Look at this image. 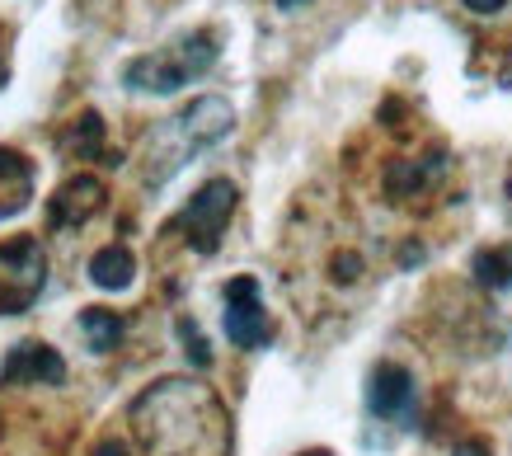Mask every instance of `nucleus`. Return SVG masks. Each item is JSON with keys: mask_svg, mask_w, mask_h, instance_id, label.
Here are the masks:
<instances>
[{"mask_svg": "<svg viewBox=\"0 0 512 456\" xmlns=\"http://www.w3.org/2000/svg\"><path fill=\"white\" fill-rule=\"evenodd\" d=\"M334 283H353L357 273H362V259H357V254H334Z\"/></svg>", "mask_w": 512, "mask_h": 456, "instance_id": "nucleus-17", "label": "nucleus"}, {"mask_svg": "<svg viewBox=\"0 0 512 456\" xmlns=\"http://www.w3.org/2000/svg\"><path fill=\"white\" fill-rule=\"evenodd\" d=\"M66 362L43 339H19L0 362V386H62Z\"/></svg>", "mask_w": 512, "mask_h": 456, "instance_id": "nucleus-9", "label": "nucleus"}, {"mask_svg": "<svg viewBox=\"0 0 512 456\" xmlns=\"http://www.w3.org/2000/svg\"><path fill=\"white\" fill-rule=\"evenodd\" d=\"M296 5H306V0H278V10H296Z\"/></svg>", "mask_w": 512, "mask_h": 456, "instance_id": "nucleus-21", "label": "nucleus"}, {"mask_svg": "<svg viewBox=\"0 0 512 456\" xmlns=\"http://www.w3.org/2000/svg\"><path fill=\"white\" fill-rule=\"evenodd\" d=\"M508 193H512V179H508Z\"/></svg>", "mask_w": 512, "mask_h": 456, "instance_id": "nucleus-23", "label": "nucleus"}, {"mask_svg": "<svg viewBox=\"0 0 512 456\" xmlns=\"http://www.w3.org/2000/svg\"><path fill=\"white\" fill-rule=\"evenodd\" d=\"M137 278V254L127 250V245H104V250H94L90 259V283L99 292H123L132 287Z\"/></svg>", "mask_w": 512, "mask_h": 456, "instance_id": "nucleus-12", "label": "nucleus"}, {"mask_svg": "<svg viewBox=\"0 0 512 456\" xmlns=\"http://www.w3.org/2000/svg\"><path fill=\"white\" fill-rule=\"evenodd\" d=\"M47 287V254L38 236H15L0 245V311L24 315Z\"/></svg>", "mask_w": 512, "mask_h": 456, "instance_id": "nucleus-5", "label": "nucleus"}, {"mask_svg": "<svg viewBox=\"0 0 512 456\" xmlns=\"http://www.w3.org/2000/svg\"><path fill=\"white\" fill-rule=\"evenodd\" d=\"M94 456H127V442H118V438H104L99 447H94Z\"/></svg>", "mask_w": 512, "mask_h": 456, "instance_id": "nucleus-20", "label": "nucleus"}, {"mask_svg": "<svg viewBox=\"0 0 512 456\" xmlns=\"http://www.w3.org/2000/svg\"><path fill=\"white\" fill-rule=\"evenodd\" d=\"M217 57H221V38L212 29L179 33L165 48L132 57L123 66V85L137 90V95H174V90H184L188 80L207 76L217 66Z\"/></svg>", "mask_w": 512, "mask_h": 456, "instance_id": "nucleus-3", "label": "nucleus"}, {"mask_svg": "<svg viewBox=\"0 0 512 456\" xmlns=\"http://www.w3.org/2000/svg\"><path fill=\"white\" fill-rule=\"evenodd\" d=\"M104 198H109V189H104L99 174H85V170L71 174V179H62L57 193L47 198V226H52V231H80L90 217L104 212Z\"/></svg>", "mask_w": 512, "mask_h": 456, "instance_id": "nucleus-8", "label": "nucleus"}, {"mask_svg": "<svg viewBox=\"0 0 512 456\" xmlns=\"http://www.w3.org/2000/svg\"><path fill=\"white\" fill-rule=\"evenodd\" d=\"M33 184H38V174H33V160L24 156V151H10V146H0V221L19 217V212H29Z\"/></svg>", "mask_w": 512, "mask_h": 456, "instance_id": "nucleus-10", "label": "nucleus"}, {"mask_svg": "<svg viewBox=\"0 0 512 456\" xmlns=\"http://www.w3.org/2000/svg\"><path fill=\"white\" fill-rule=\"evenodd\" d=\"M80 334L90 339V353H113V348L123 344L127 320L118 311H104V306H85L80 311Z\"/></svg>", "mask_w": 512, "mask_h": 456, "instance_id": "nucleus-14", "label": "nucleus"}, {"mask_svg": "<svg viewBox=\"0 0 512 456\" xmlns=\"http://www.w3.org/2000/svg\"><path fill=\"white\" fill-rule=\"evenodd\" d=\"M179 339H184V353L193 367H212V348H207V339H202V330L193 320H179Z\"/></svg>", "mask_w": 512, "mask_h": 456, "instance_id": "nucleus-16", "label": "nucleus"}, {"mask_svg": "<svg viewBox=\"0 0 512 456\" xmlns=\"http://www.w3.org/2000/svg\"><path fill=\"white\" fill-rule=\"evenodd\" d=\"M451 456H494V452H489V442L484 438H466V442L451 447Z\"/></svg>", "mask_w": 512, "mask_h": 456, "instance_id": "nucleus-18", "label": "nucleus"}, {"mask_svg": "<svg viewBox=\"0 0 512 456\" xmlns=\"http://www.w3.org/2000/svg\"><path fill=\"white\" fill-rule=\"evenodd\" d=\"M132 438L146 456H231V414L188 377H165L132 400L127 409Z\"/></svg>", "mask_w": 512, "mask_h": 456, "instance_id": "nucleus-1", "label": "nucleus"}, {"mask_svg": "<svg viewBox=\"0 0 512 456\" xmlns=\"http://www.w3.org/2000/svg\"><path fill=\"white\" fill-rule=\"evenodd\" d=\"M461 5H466V10H475V15H498L508 0H461Z\"/></svg>", "mask_w": 512, "mask_h": 456, "instance_id": "nucleus-19", "label": "nucleus"}, {"mask_svg": "<svg viewBox=\"0 0 512 456\" xmlns=\"http://www.w3.org/2000/svg\"><path fill=\"white\" fill-rule=\"evenodd\" d=\"M442 170H447V156H442V151H433V156H423V160H395L386 170V189H390V198H414V193L428 189Z\"/></svg>", "mask_w": 512, "mask_h": 456, "instance_id": "nucleus-13", "label": "nucleus"}, {"mask_svg": "<svg viewBox=\"0 0 512 456\" xmlns=\"http://www.w3.org/2000/svg\"><path fill=\"white\" fill-rule=\"evenodd\" d=\"M296 456H334V452H325V447H311V452H296Z\"/></svg>", "mask_w": 512, "mask_h": 456, "instance_id": "nucleus-22", "label": "nucleus"}, {"mask_svg": "<svg viewBox=\"0 0 512 456\" xmlns=\"http://www.w3.org/2000/svg\"><path fill=\"white\" fill-rule=\"evenodd\" d=\"M470 273L484 292H512V245H494L470 259Z\"/></svg>", "mask_w": 512, "mask_h": 456, "instance_id": "nucleus-15", "label": "nucleus"}, {"mask_svg": "<svg viewBox=\"0 0 512 456\" xmlns=\"http://www.w3.org/2000/svg\"><path fill=\"white\" fill-rule=\"evenodd\" d=\"M367 409H372V419H390L400 428H414V419H419V386L409 377V367L376 362L367 372Z\"/></svg>", "mask_w": 512, "mask_h": 456, "instance_id": "nucleus-7", "label": "nucleus"}, {"mask_svg": "<svg viewBox=\"0 0 512 456\" xmlns=\"http://www.w3.org/2000/svg\"><path fill=\"white\" fill-rule=\"evenodd\" d=\"M57 151H62L66 160H99L104 156V118L94 109L76 113V118L57 132Z\"/></svg>", "mask_w": 512, "mask_h": 456, "instance_id": "nucleus-11", "label": "nucleus"}, {"mask_svg": "<svg viewBox=\"0 0 512 456\" xmlns=\"http://www.w3.org/2000/svg\"><path fill=\"white\" fill-rule=\"evenodd\" d=\"M235 207H240V189H235L231 179H207V184L188 198L184 212L170 221V231H179L193 254H217L221 236H226V226H231V217H235Z\"/></svg>", "mask_w": 512, "mask_h": 456, "instance_id": "nucleus-4", "label": "nucleus"}, {"mask_svg": "<svg viewBox=\"0 0 512 456\" xmlns=\"http://www.w3.org/2000/svg\"><path fill=\"white\" fill-rule=\"evenodd\" d=\"M221 297H226L221 325H226V339L235 348H264L273 339V320H268L264 301H259V278L240 273V278L221 287Z\"/></svg>", "mask_w": 512, "mask_h": 456, "instance_id": "nucleus-6", "label": "nucleus"}, {"mask_svg": "<svg viewBox=\"0 0 512 456\" xmlns=\"http://www.w3.org/2000/svg\"><path fill=\"white\" fill-rule=\"evenodd\" d=\"M231 127H235L231 99L202 95V99H193V104H184L174 118H165V123H156L151 132H146V146H141V160H146V184H156V189L160 184H170L174 174L184 170L198 151L226 142V137H231Z\"/></svg>", "mask_w": 512, "mask_h": 456, "instance_id": "nucleus-2", "label": "nucleus"}]
</instances>
